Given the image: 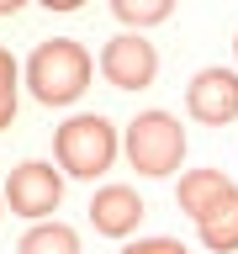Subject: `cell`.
Returning <instances> with one entry per match:
<instances>
[{
	"instance_id": "obj_18",
	"label": "cell",
	"mask_w": 238,
	"mask_h": 254,
	"mask_svg": "<svg viewBox=\"0 0 238 254\" xmlns=\"http://www.w3.org/2000/svg\"><path fill=\"white\" fill-rule=\"evenodd\" d=\"M233 48H238V37H233Z\"/></svg>"
},
{
	"instance_id": "obj_16",
	"label": "cell",
	"mask_w": 238,
	"mask_h": 254,
	"mask_svg": "<svg viewBox=\"0 0 238 254\" xmlns=\"http://www.w3.org/2000/svg\"><path fill=\"white\" fill-rule=\"evenodd\" d=\"M21 5H27V0H0V16H16Z\"/></svg>"
},
{
	"instance_id": "obj_4",
	"label": "cell",
	"mask_w": 238,
	"mask_h": 254,
	"mask_svg": "<svg viewBox=\"0 0 238 254\" xmlns=\"http://www.w3.org/2000/svg\"><path fill=\"white\" fill-rule=\"evenodd\" d=\"M95 69H101V79H106L111 90H143V85H154V74H159V53H154L148 37L122 32V37H111V43L101 48Z\"/></svg>"
},
{
	"instance_id": "obj_14",
	"label": "cell",
	"mask_w": 238,
	"mask_h": 254,
	"mask_svg": "<svg viewBox=\"0 0 238 254\" xmlns=\"http://www.w3.org/2000/svg\"><path fill=\"white\" fill-rule=\"evenodd\" d=\"M11 117H16V95H0V127H11Z\"/></svg>"
},
{
	"instance_id": "obj_12",
	"label": "cell",
	"mask_w": 238,
	"mask_h": 254,
	"mask_svg": "<svg viewBox=\"0 0 238 254\" xmlns=\"http://www.w3.org/2000/svg\"><path fill=\"white\" fill-rule=\"evenodd\" d=\"M122 254H190L180 238H138V244H127Z\"/></svg>"
},
{
	"instance_id": "obj_8",
	"label": "cell",
	"mask_w": 238,
	"mask_h": 254,
	"mask_svg": "<svg viewBox=\"0 0 238 254\" xmlns=\"http://www.w3.org/2000/svg\"><path fill=\"white\" fill-rule=\"evenodd\" d=\"M233 190H238V186H233L222 170H185V175H180V190H175V201H180V212H185V217L201 222L206 212H212L222 196H233Z\"/></svg>"
},
{
	"instance_id": "obj_11",
	"label": "cell",
	"mask_w": 238,
	"mask_h": 254,
	"mask_svg": "<svg viewBox=\"0 0 238 254\" xmlns=\"http://www.w3.org/2000/svg\"><path fill=\"white\" fill-rule=\"evenodd\" d=\"M111 11H117V21H127V27H159V21L175 11V0H111Z\"/></svg>"
},
{
	"instance_id": "obj_9",
	"label": "cell",
	"mask_w": 238,
	"mask_h": 254,
	"mask_svg": "<svg viewBox=\"0 0 238 254\" xmlns=\"http://www.w3.org/2000/svg\"><path fill=\"white\" fill-rule=\"evenodd\" d=\"M196 228H201V244L212 254H238V190H233V196H222Z\"/></svg>"
},
{
	"instance_id": "obj_5",
	"label": "cell",
	"mask_w": 238,
	"mask_h": 254,
	"mask_svg": "<svg viewBox=\"0 0 238 254\" xmlns=\"http://www.w3.org/2000/svg\"><path fill=\"white\" fill-rule=\"evenodd\" d=\"M5 201H11L16 217L43 222L48 212H59V201H63V175L53 170V164H43V159H27V164H16L11 180H5Z\"/></svg>"
},
{
	"instance_id": "obj_7",
	"label": "cell",
	"mask_w": 238,
	"mask_h": 254,
	"mask_svg": "<svg viewBox=\"0 0 238 254\" xmlns=\"http://www.w3.org/2000/svg\"><path fill=\"white\" fill-rule=\"evenodd\" d=\"M143 196L132 186H101L90 196V222H95V233H106V238H127V233H138V222H143Z\"/></svg>"
},
{
	"instance_id": "obj_10",
	"label": "cell",
	"mask_w": 238,
	"mask_h": 254,
	"mask_svg": "<svg viewBox=\"0 0 238 254\" xmlns=\"http://www.w3.org/2000/svg\"><path fill=\"white\" fill-rule=\"evenodd\" d=\"M16 254H79V233L69 222H37L32 233H21Z\"/></svg>"
},
{
	"instance_id": "obj_2",
	"label": "cell",
	"mask_w": 238,
	"mask_h": 254,
	"mask_svg": "<svg viewBox=\"0 0 238 254\" xmlns=\"http://www.w3.org/2000/svg\"><path fill=\"white\" fill-rule=\"evenodd\" d=\"M122 154L138 175H154V180L175 175L180 159H185V127H180V117H170V111H138L127 122Z\"/></svg>"
},
{
	"instance_id": "obj_6",
	"label": "cell",
	"mask_w": 238,
	"mask_h": 254,
	"mask_svg": "<svg viewBox=\"0 0 238 254\" xmlns=\"http://www.w3.org/2000/svg\"><path fill=\"white\" fill-rule=\"evenodd\" d=\"M185 111L196 117V122H206V127L233 122V117H238V74L222 69V64L201 69V74L185 85Z\"/></svg>"
},
{
	"instance_id": "obj_15",
	"label": "cell",
	"mask_w": 238,
	"mask_h": 254,
	"mask_svg": "<svg viewBox=\"0 0 238 254\" xmlns=\"http://www.w3.org/2000/svg\"><path fill=\"white\" fill-rule=\"evenodd\" d=\"M48 11H79V5H85V0H43Z\"/></svg>"
},
{
	"instance_id": "obj_1",
	"label": "cell",
	"mask_w": 238,
	"mask_h": 254,
	"mask_svg": "<svg viewBox=\"0 0 238 254\" xmlns=\"http://www.w3.org/2000/svg\"><path fill=\"white\" fill-rule=\"evenodd\" d=\"M90 53L74 43V37H53V43H37V53L27 59V85L43 106H69L85 95L90 85Z\"/></svg>"
},
{
	"instance_id": "obj_3",
	"label": "cell",
	"mask_w": 238,
	"mask_h": 254,
	"mask_svg": "<svg viewBox=\"0 0 238 254\" xmlns=\"http://www.w3.org/2000/svg\"><path fill=\"white\" fill-rule=\"evenodd\" d=\"M53 154H59L63 175H74V180H95L101 170H111V159H117V127L106 117H69V122L53 132Z\"/></svg>"
},
{
	"instance_id": "obj_13",
	"label": "cell",
	"mask_w": 238,
	"mask_h": 254,
	"mask_svg": "<svg viewBox=\"0 0 238 254\" xmlns=\"http://www.w3.org/2000/svg\"><path fill=\"white\" fill-rule=\"evenodd\" d=\"M0 95H16V59L0 48Z\"/></svg>"
},
{
	"instance_id": "obj_17",
	"label": "cell",
	"mask_w": 238,
	"mask_h": 254,
	"mask_svg": "<svg viewBox=\"0 0 238 254\" xmlns=\"http://www.w3.org/2000/svg\"><path fill=\"white\" fill-rule=\"evenodd\" d=\"M0 206H5V190H0Z\"/></svg>"
}]
</instances>
